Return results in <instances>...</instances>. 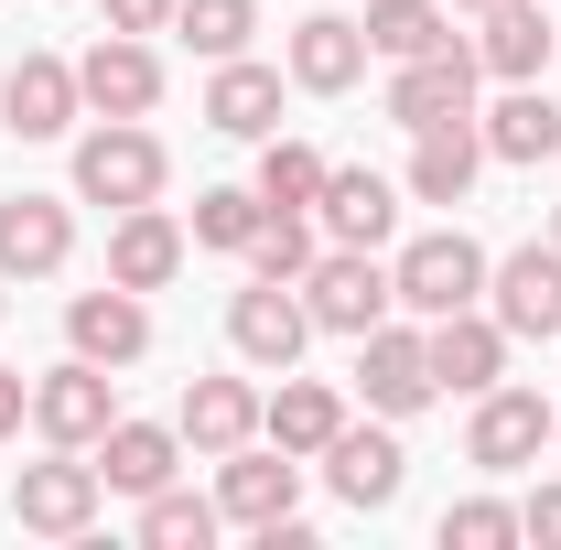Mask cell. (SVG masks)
Returning a JSON list of instances; mask_svg holds the SVG:
<instances>
[{
  "instance_id": "obj_1",
  "label": "cell",
  "mask_w": 561,
  "mask_h": 550,
  "mask_svg": "<svg viewBox=\"0 0 561 550\" xmlns=\"http://www.w3.org/2000/svg\"><path fill=\"white\" fill-rule=\"evenodd\" d=\"M98 507H108L98 454L44 443V465H22V475H11V529H33V540H87V529H98Z\"/></svg>"
},
{
  "instance_id": "obj_2",
  "label": "cell",
  "mask_w": 561,
  "mask_h": 550,
  "mask_svg": "<svg viewBox=\"0 0 561 550\" xmlns=\"http://www.w3.org/2000/svg\"><path fill=\"white\" fill-rule=\"evenodd\" d=\"M162 140L140 130V119H98V130H76V206H162Z\"/></svg>"
},
{
  "instance_id": "obj_3",
  "label": "cell",
  "mask_w": 561,
  "mask_h": 550,
  "mask_svg": "<svg viewBox=\"0 0 561 550\" xmlns=\"http://www.w3.org/2000/svg\"><path fill=\"white\" fill-rule=\"evenodd\" d=\"M486 271H496V260L465 238V227H421L411 249L389 260V291H400V313H421V324H432V313H465V302H486Z\"/></svg>"
},
{
  "instance_id": "obj_4",
  "label": "cell",
  "mask_w": 561,
  "mask_h": 550,
  "mask_svg": "<svg viewBox=\"0 0 561 550\" xmlns=\"http://www.w3.org/2000/svg\"><path fill=\"white\" fill-rule=\"evenodd\" d=\"M291 291H302L313 335H346V345L367 335V324H389V313H400V291H389V260H378V249H335V238H324V260L291 280Z\"/></svg>"
},
{
  "instance_id": "obj_5",
  "label": "cell",
  "mask_w": 561,
  "mask_h": 550,
  "mask_svg": "<svg viewBox=\"0 0 561 550\" xmlns=\"http://www.w3.org/2000/svg\"><path fill=\"white\" fill-rule=\"evenodd\" d=\"M356 400H367L378 421H411V411H432V400H443L421 313H389V324H367V335H356Z\"/></svg>"
},
{
  "instance_id": "obj_6",
  "label": "cell",
  "mask_w": 561,
  "mask_h": 550,
  "mask_svg": "<svg viewBox=\"0 0 561 550\" xmlns=\"http://www.w3.org/2000/svg\"><path fill=\"white\" fill-rule=\"evenodd\" d=\"M551 400L540 389H518V378H496L486 400H465V465L476 475H529L540 454H551Z\"/></svg>"
},
{
  "instance_id": "obj_7",
  "label": "cell",
  "mask_w": 561,
  "mask_h": 550,
  "mask_svg": "<svg viewBox=\"0 0 561 550\" xmlns=\"http://www.w3.org/2000/svg\"><path fill=\"white\" fill-rule=\"evenodd\" d=\"M119 421V367H98V356H55L44 378H33V432L44 443H66V454H98V432Z\"/></svg>"
},
{
  "instance_id": "obj_8",
  "label": "cell",
  "mask_w": 561,
  "mask_h": 550,
  "mask_svg": "<svg viewBox=\"0 0 561 550\" xmlns=\"http://www.w3.org/2000/svg\"><path fill=\"white\" fill-rule=\"evenodd\" d=\"M313 465H324V485L346 496L356 518H378V507H400V485H411V454H400V421H378V411H367V421L346 411V432H335V443H324Z\"/></svg>"
},
{
  "instance_id": "obj_9",
  "label": "cell",
  "mask_w": 561,
  "mask_h": 550,
  "mask_svg": "<svg viewBox=\"0 0 561 550\" xmlns=\"http://www.w3.org/2000/svg\"><path fill=\"white\" fill-rule=\"evenodd\" d=\"M216 507H227V529H280V518H302V454H280L271 432L238 443V454H216Z\"/></svg>"
},
{
  "instance_id": "obj_10",
  "label": "cell",
  "mask_w": 561,
  "mask_h": 550,
  "mask_svg": "<svg viewBox=\"0 0 561 550\" xmlns=\"http://www.w3.org/2000/svg\"><path fill=\"white\" fill-rule=\"evenodd\" d=\"M76 98H87V119H151V108H162V55H151V33H98V44L76 55Z\"/></svg>"
},
{
  "instance_id": "obj_11",
  "label": "cell",
  "mask_w": 561,
  "mask_h": 550,
  "mask_svg": "<svg viewBox=\"0 0 561 550\" xmlns=\"http://www.w3.org/2000/svg\"><path fill=\"white\" fill-rule=\"evenodd\" d=\"M476 87H486V66H476V44H443V55H411V66H389V119L400 130H443V119H476Z\"/></svg>"
},
{
  "instance_id": "obj_12",
  "label": "cell",
  "mask_w": 561,
  "mask_h": 550,
  "mask_svg": "<svg viewBox=\"0 0 561 550\" xmlns=\"http://www.w3.org/2000/svg\"><path fill=\"white\" fill-rule=\"evenodd\" d=\"M227 345H238V367H260V378L302 367V345H313V313H302V291H291V280H249V291L227 302Z\"/></svg>"
},
{
  "instance_id": "obj_13",
  "label": "cell",
  "mask_w": 561,
  "mask_h": 550,
  "mask_svg": "<svg viewBox=\"0 0 561 550\" xmlns=\"http://www.w3.org/2000/svg\"><path fill=\"white\" fill-rule=\"evenodd\" d=\"M76 260V195H0V280H55Z\"/></svg>"
},
{
  "instance_id": "obj_14",
  "label": "cell",
  "mask_w": 561,
  "mask_h": 550,
  "mask_svg": "<svg viewBox=\"0 0 561 550\" xmlns=\"http://www.w3.org/2000/svg\"><path fill=\"white\" fill-rule=\"evenodd\" d=\"M280 76H291L302 98H346L356 76H367V22H346V11H302V22L280 33Z\"/></svg>"
},
{
  "instance_id": "obj_15",
  "label": "cell",
  "mask_w": 561,
  "mask_h": 550,
  "mask_svg": "<svg viewBox=\"0 0 561 550\" xmlns=\"http://www.w3.org/2000/svg\"><path fill=\"white\" fill-rule=\"evenodd\" d=\"M421 335H432V378H443V400H486L496 378H507V324H496L486 302H465V313H432Z\"/></svg>"
},
{
  "instance_id": "obj_16",
  "label": "cell",
  "mask_w": 561,
  "mask_h": 550,
  "mask_svg": "<svg viewBox=\"0 0 561 550\" xmlns=\"http://www.w3.org/2000/svg\"><path fill=\"white\" fill-rule=\"evenodd\" d=\"M486 313L507 324V345H518V335H561V249H551V238L507 249V260L486 271Z\"/></svg>"
},
{
  "instance_id": "obj_17",
  "label": "cell",
  "mask_w": 561,
  "mask_h": 550,
  "mask_svg": "<svg viewBox=\"0 0 561 550\" xmlns=\"http://www.w3.org/2000/svg\"><path fill=\"white\" fill-rule=\"evenodd\" d=\"M313 227H324L335 249H389V238H400V184L367 173V162H335L324 195H313Z\"/></svg>"
},
{
  "instance_id": "obj_18",
  "label": "cell",
  "mask_w": 561,
  "mask_h": 550,
  "mask_svg": "<svg viewBox=\"0 0 561 550\" xmlns=\"http://www.w3.org/2000/svg\"><path fill=\"white\" fill-rule=\"evenodd\" d=\"M76 119H87V98H76L66 55H22V66L0 76V130L11 140H66Z\"/></svg>"
},
{
  "instance_id": "obj_19",
  "label": "cell",
  "mask_w": 561,
  "mask_h": 550,
  "mask_svg": "<svg viewBox=\"0 0 561 550\" xmlns=\"http://www.w3.org/2000/svg\"><path fill=\"white\" fill-rule=\"evenodd\" d=\"M66 345L98 356V367H140V356H151V291H119V280L76 291L66 302Z\"/></svg>"
},
{
  "instance_id": "obj_20",
  "label": "cell",
  "mask_w": 561,
  "mask_h": 550,
  "mask_svg": "<svg viewBox=\"0 0 561 550\" xmlns=\"http://www.w3.org/2000/svg\"><path fill=\"white\" fill-rule=\"evenodd\" d=\"M173 432H184V454H238V443H260V378H184V400H173Z\"/></svg>"
},
{
  "instance_id": "obj_21",
  "label": "cell",
  "mask_w": 561,
  "mask_h": 550,
  "mask_svg": "<svg viewBox=\"0 0 561 550\" xmlns=\"http://www.w3.org/2000/svg\"><path fill=\"white\" fill-rule=\"evenodd\" d=\"M184 216L173 206H119V227H108V280L119 291H173V271H184Z\"/></svg>"
},
{
  "instance_id": "obj_22",
  "label": "cell",
  "mask_w": 561,
  "mask_h": 550,
  "mask_svg": "<svg viewBox=\"0 0 561 550\" xmlns=\"http://www.w3.org/2000/svg\"><path fill=\"white\" fill-rule=\"evenodd\" d=\"M476 173H486V130H476V119H443V130H411L400 195H411V206H465Z\"/></svg>"
},
{
  "instance_id": "obj_23",
  "label": "cell",
  "mask_w": 561,
  "mask_h": 550,
  "mask_svg": "<svg viewBox=\"0 0 561 550\" xmlns=\"http://www.w3.org/2000/svg\"><path fill=\"white\" fill-rule=\"evenodd\" d=\"M260 432H271L280 454H302V465H313V454L346 432V389H335V378H291V367H280V389H260Z\"/></svg>"
},
{
  "instance_id": "obj_24",
  "label": "cell",
  "mask_w": 561,
  "mask_h": 550,
  "mask_svg": "<svg viewBox=\"0 0 561 550\" xmlns=\"http://www.w3.org/2000/svg\"><path fill=\"white\" fill-rule=\"evenodd\" d=\"M98 475H108V496H151V485H173V475H184V432L119 411L108 432H98Z\"/></svg>"
},
{
  "instance_id": "obj_25",
  "label": "cell",
  "mask_w": 561,
  "mask_h": 550,
  "mask_svg": "<svg viewBox=\"0 0 561 550\" xmlns=\"http://www.w3.org/2000/svg\"><path fill=\"white\" fill-rule=\"evenodd\" d=\"M551 55H561V22L540 0H507V11H486V33H476V66H486L496 87H540Z\"/></svg>"
},
{
  "instance_id": "obj_26",
  "label": "cell",
  "mask_w": 561,
  "mask_h": 550,
  "mask_svg": "<svg viewBox=\"0 0 561 550\" xmlns=\"http://www.w3.org/2000/svg\"><path fill=\"white\" fill-rule=\"evenodd\" d=\"M280 87H291L280 66L227 55V66L206 76V130H227V140H271V130H280Z\"/></svg>"
},
{
  "instance_id": "obj_27",
  "label": "cell",
  "mask_w": 561,
  "mask_h": 550,
  "mask_svg": "<svg viewBox=\"0 0 561 550\" xmlns=\"http://www.w3.org/2000/svg\"><path fill=\"white\" fill-rule=\"evenodd\" d=\"M476 130H486V162H551L561 151V108H551V87H496V108H476Z\"/></svg>"
},
{
  "instance_id": "obj_28",
  "label": "cell",
  "mask_w": 561,
  "mask_h": 550,
  "mask_svg": "<svg viewBox=\"0 0 561 550\" xmlns=\"http://www.w3.org/2000/svg\"><path fill=\"white\" fill-rule=\"evenodd\" d=\"M454 44V0H367V55L378 66H411Z\"/></svg>"
},
{
  "instance_id": "obj_29",
  "label": "cell",
  "mask_w": 561,
  "mask_h": 550,
  "mask_svg": "<svg viewBox=\"0 0 561 550\" xmlns=\"http://www.w3.org/2000/svg\"><path fill=\"white\" fill-rule=\"evenodd\" d=\"M216 529H227V507L195 496V485H151L140 496V550H216Z\"/></svg>"
},
{
  "instance_id": "obj_30",
  "label": "cell",
  "mask_w": 561,
  "mask_h": 550,
  "mask_svg": "<svg viewBox=\"0 0 561 550\" xmlns=\"http://www.w3.org/2000/svg\"><path fill=\"white\" fill-rule=\"evenodd\" d=\"M324 173H335V162H324L313 140L271 130V140H260V173H249V184H260V206H302V216H313V195H324Z\"/></svg>"
},
{
  "instance_id": "obj_31",
  "label": "cell",
  "mask_w": 561,
  "mask_h": 550,
  "mask_svg": "<svg viewBox=\"0 0 561 550\" xmlns=\"http://www.w3.org/2000/svg\"><path fill=\"white\" fill-rule=\"evenodd\" d=\"M313 260H324V227H313L302 206H271V216H260V238H249V280H302Z\"/></svg>"
},
{
  "instance_id": "obj_32",
  "label": "cell",
  "mask_w": 561,
  "mask_h": 550,
  "mask_svg": "<svg viewBox=\"0 0 561 550\" xmlns=\"http://www.w3.org/2000/svg\"><path fill=\"white\" fill-rule=\"evenodd\" d=\"M260 184H206V195H195V227H184V238H195V249H227V260H249V238H260Z\"/></svg>"
},
{
  "instance_id": "obj_33",
  "label": "cell",
  "mask_w": 561,
  "mask_h": 550,
  "mask_svg": "<svg viewBox=\"0 0 561 550\" xmlns=\"http://www.w3.org/2000/svg\"><path fill=\"white\" fill-rule=\"evenodd\" d=\"M173 33H184L206 66H227V55H249V33H260V0H184V11H173Z\"/></svg>"
},
{
  "instance_id": "obj_34",
  "label": "cell",
  "mask_w": 561,
  "mask_h": 550,
  "mask_svg": "<svg viewBox=\"0 0 561 550\" xmlns=\"http://www.w3.org/2000/svg\"><path fill=\"white\" fill-rule=\"evenodd\" d=\"M432 540H443V550H507V540H518V507H507V496H454Z\"/></svg>"
},
{
  "instance_id": "obj_35",
  "label": "cell",
  "mask_w": 561,
  "mask_h": 550,
  "mask_svg": "<svg viewBox=\"0 0 561 550\" xmlns=\"http://www.w3.org/2000/svg\"><path fill=\"white\" fill-rule=\"evenodd\" d=\"M518 540L561 550V475H540V485H529V496H518Z\"/></svg>"
},
{
  "instance_id": "obj_36",
  "label": "cell",
  "mask_w": 561,
  "mask_h": 550,
  "mask_svg": "<svg viewBox=\"0 0 561 550\" xmlns=\"http://www.w3.org/2000/svg\"><path fill=\"white\" fill-rule=\"evenodd\" d=\"M98 11H108V33H173L184 0H98Z\"/></svg>"
},
{
  "instance_id": "obj_37",
  "label": "cell",
  "mask_w": 561,
  "mask_h": 550,
  "mask_svg": "<svg viewBox=\"0 0 561 550\" xmlns=\"http://www.w3.org/2000/svg\"><path fill=\"white\" fill-rule=\"evenodd\" d=\"M22 421H33V378L0 367V443H22Z\"/></svg>"
},
{
  "instance_id": "obj_38",
  "label": "cell",
  "mask_w": 561,
  "mask_h": 550,
  "mask_svg": "<svg viewBox=\"0 0 561 550\" xmlns=\"http://www.w3.org/2000/svg\"><path fill=\"white\" fill-rule=\"evenodd\" d=\"M454 11H476V22H486V11H507V0H454Z\"/></svg>"
},
{
  "instance_id": "obj_39",
  "label": "cell",
  "mask_w": 561,
  "mask_h": 550,
  "mask_svg": "<svg viewBox=\"0 0 561 550\" xmlns=\"http://www.w3.org/2000/svg\"><path fill=\"white\" fill-rule=\"evenodd\" d=\"M551 249H561V206H551Z\"/></svg>"
},
{
  "instance_id": "obj_40",
  "label": "cell",
  "mask_w": 561,
  "mask_h": 550,
  "mask_svg": "<svg viewBox=\"0 0 561 550\" xmlns=\"http://www.w3.org/2000/svg\"><path fill=\"white\" fill-rule=\"evenodd\" d=\"M0 313H11V280H0Z\"/></svg>"
},
{
  "instance_id": "obj_41",
  "label": "cell",
  "mask_w": 561,
  "mask_h": 550,
  "mask_svg": "<svg viewBox=\"0 0 561 550\" xmlns=\"http://www.w3.org/2000/svg\"><path fill=\"white\" fill-rule=\"evenodd\" d=\"M551 454H561V421H551Z\"/></svg>"
}]
</instances>
